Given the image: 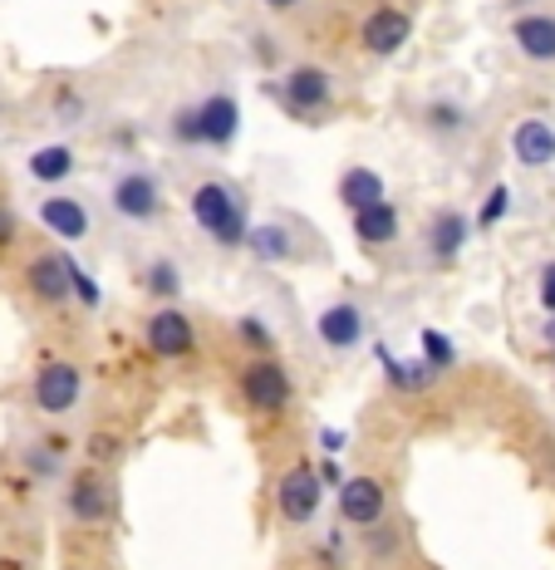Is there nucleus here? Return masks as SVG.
Returning <instances> with one entry per match:
<instances>
[{
  "label": "nucleus",
  "instance_id": "1",
  "mask_svg": "<svg viewBox=\"0 0 555 570\" xmlns=\"http://www.w3.org/2000/svg\"><path fill=\"white\" fill-rule=\"evenodd\" d=\"M241 138V99L231 89H211L202 99L182 104L168 118V142L172 148H231Z\"/></svg>",
  "mask_w": 555,
  "mask_h": 570
},
{
  "label": "nucleus",
  "instance_id": "2",
  "mask_svg": "<svg viewBox=\"0 0 555 570\" xmlns=\"http://www.w3.org/2000/svg\"><path fill=\"white\" fill-rule=\"evenodd\" d=\"M187 212H192L197 232L211 236L221 252H241L246 232H251V202L227 177H202V183L187 193Z\"/></svg>",
  "mask_w": 555,
  "mask_h": 570
},
{
  "label": "nucleus",
  "instance_id": "3",
  "mask_svg": "<svg viewBox=\"0 0 555 570\" xmlns=\"http://www.w3.org/2000/svg\"><path fill=\"white\" fill-rule=\"evenodd\" d=\"M109 212L118 222H128V227H152V222H162V212H168V193H162L158 173L138 168V163L118 168L109 177Z\"/></svg>",
  "mask_w": 555,
  "mask_h": 570
},
{
  "label": "nucleus",
  "instance_id": "4",
  "mask_svg": "<svg viewBox=\"0 0 555 570\" xmlns=\"http://www.w3.org/2000/svg\"><path fill=\"white\" fill-rule=\"evenodd\" d=\"M241 403L256 413V419H280L295 403V379L290 364L276 360V354H256V360L241 364Z\"/></svg>",
  "mask_w": 555,
  "mask_h": 570
},
{
  "label": "nucleus",
  "instance_id": "5",
  "mask_svg": "<svg viewBox=\"0 0 555 570\" xmlns=\"http://www.w3.org/2000/svg\"><path fill=\"white\" fill-rule=\"evenodd\" d=\"M30 403L44 419H69V413L85 403V370L65 354H50V360L34 364L30 374Z\"/></svg>",
  "mask_w": 555,
  "mask_h": 570
},
{
  "label": "nucleus",
  "instance_id": "6",
  "mask_svg": "<svg viewBox=\"0 0 555 570\" xmlns=\"http://www.w3.org/2000/svg\"><path fill=\"white\" fill-rule=\"evenodd\" d=\"M266 94L290 118H320L335 109V79H329V69H320V65H290L280 79H270Z\"/></svg>",
  "mask_w": 555,
  "mask_h": 570
},
{
  "label": "nucleus",
  "instance_id": "7",
  "mask_svg": "<svg viewBox=\"0 0 555 570\" xmlns=\"http://www.w3.org/2000/svg\"><path fill=\"white\" fill-rule=\"evenodd\" d=\"M472 217L463 207H438L428 222H423V236H418V246H423V261L428 266H457L463 261V252L472 246Z\"/></svg>",
  "mask_w": 555,
  "mask_h": 570
},
{
  "label": "nucleus",
  "instance_id": "8",
  "mask_svg": "<svg viewBox=\"0 0 555 570\" xmlns=\"http://www.w3.org/2000/svg\"><path fill=\"white\" fill-rule=\"evenodd\" d=\"M320 507H325V482H320V472L315 468H290V472H280V482H276V517L286 521V527H310L315 517H320Z\"/></svg>",
  "mask_w": 555,
  "mask_h": 570
},
{
  "label": "nucleus",
  "instance_id": "9",
  "mask_svg": "<svg viewBox=\"0 0 555 570\" xmlns=\"http://www.w3.org/2000/svg\"><path fill=\"white\" fill-rule=\"evenodd\" d=\"M335 507H339V521L354 531H374L388 512V492L379 478H369V472H359V478H345L335 487Z\"/></svg>",
  "mask_w": 555,
  "mask_h": 570
},
{
  "label": "nucleus",
  "instance_id": "10",
  "mask_svg": "<svg viewBox=\"0 0 555 570\" xmlns=\"http://www.w3.org/2000/svg\"><path fill=\"white\" fill-rule=\"evenodd\" d=\"M315 340L325 344L329 354H349V350H359L364 340H369V311H364L359 301H335V305H325L320 315H315Z\"/></svg>",
  "mask_w": 555,
  "mask_h": 570
},
{
  "label": "nucleus",
  "instance_id": "11",
  "mask_svg": "<svg viewBox=\"0 0 555 570\" xmlns=\"http://www.w3.org/2000/svg\"><path fill=\"white\" fill-rule=\"evenodd\" d=\"M143 344L158 360H187V354L197 350V325L187 311H177V305H158L148 320H143Z\"/></svg>",
  "mask_w": 555,
  "mask_h": 570
},
{
  "label": "nucleus",
  "instance_id": "12",
  "mask_svg": "<svg viewBox=\"0 0 555 570\" xmlns=\"http://www.w3.org/2000/svg\"><path fill=\"white\" fill-rule=\"evenodd\" d=\"M34 222L50 236H59V242H89L93 236V207L69 193H44L40 207H34Z\"/></svg>",
  "mask_w": 555,
  "mask_h": 570
},
{
  "label": "nucleus",
  "instance_id": "13",
  "mask_svg": "<svg viewBox=\"0 0 555 570\" xmlns=\"http://www.w3.org/2000/svg\"><path fill=\"white\" fill-rule=\"evenodd\" d=\"M506 148H512L516 168H555V124L546 114H526L512 124V134H506Z\"/></svg>",
  "mask_w": 555,
  "mask_h": 570
},
{
  "label": "nucleus",
  "instance_id": "14",
  "mask_svg": "<svg viewBox=\"0 0 555 570\" xmlns=\"http://www.w3.org/2000/svg\"><path fill=\"white\" fill-rule=\"evenodd\" d=\"M65 517L75 527H103L113 517V492L99 472H75L65 482Z\"/></svg>",
  "mask_w": 555,
  "mask_h": 570
},
{
  "label": "nucleus",
  "instance_id": "15",
  "mask_svg": "<svg viewBox=\"0 0 555 570\" xmlns=\"http://www.w3.org/2000/svg\"><path fill=\"white\" fill-rule=\"evenodd\" d=\"M359 40H364V50H369L374 59H394L413 40V16L408 10H398V6H374L369 16H364V26H359Z\"/></svg>",
  "mask_w": 555,
  "mask_h": 570
},
{
  "label": "nucleus",
  "instance_id": "16",
  "mask_svg": "<svg viewBox=\"0 0 555 570\" xmlns=\"http://www.w3.org/2000/svg\"><path fill=\"white\" fill-rule=\"evenodd\" d=\"M512 45L526 65L555 69V10H522L512 20Z\"/></svg>",
  "mask_w": 555,
  "mask_h": 570
},
{
  "label": "nucleus",
  "instance_id": "17",
  "mask_svg": "<svg viewBox=\"0 0 555 570\" xmlns=\"http://www.w3.org/2000/svg\"><path fill=\"white\" fill-rule=\"evenodd\" d=\"M349 232L359 246H369V252H384V246L398 242V232H404V207H398L394 197H379L369 202V207L349 212Z\"/></svg>",
  "mask_w": 555,
  "mask_h": 570
},
{
  "label": "nucleus",
  "instance_id": "18",
  "mask_svg": "<svg viewBox=\"0 0 555 570\" xmlns=\"http://www.w3.org/2000/svg\"><path fill=\"white\" fill-rule=\"evenodd\" d=\"M418 124L428 138H438L443 148H453V142H463L472 134V109L463 99H453V94H433V99L418 109Z\"/></svg>",
  "mask_w": 555,
  "mask_h": 570
},
{
  "label": "nucleus",
  "instance_id": "19",
  "mask_svg": "<svg viewBox=\"0 0 555 570\" xmlns=\"http://www.w3.org/2000/svg\"><path fill=\"white\" fill-rule=\"evenodd\" d=\"M241 252L251 256L256 266H290V261L300 256V246H295V232L286 222H251Z\"/></svg>",
  "mask_w": 555,
  "mask_h": 570
},
{
  "label": "nucleus",
  "instance_id": "20",
  "mask_svg": "<svg viewBox=\"0 0 555 570\" xmlns=\"http://www.w3.org/2000/svg\"><path fill=\"white\" fill-rule=\"evenodd\" d=\"M26 285H30L34 301L50 305V311H59V305H69V271H65V252H40V256H30V266H26Z\"/></svg>",
  "mask_w": 555,
  "mask_h": 570
},
{
  "label": "nucleus",
  "instance_id": "21",
  "mask_svg": "<svg viewBox=\"0 0 555 570\" xmlns=\"http://www.w3.org/2000/svg\"><path fill=\"white\" fill-rule=\"evenodd\" d=\"M374 354H379V370L388 379V389H398V394H423V389H433L443 379L433 364H423L418 354H413V360H398L388 344H374Z\"/></svg>",
  "mask_w": 555,
  "mask_h": 570
},
{
  "label": "nucleus",
  "instance_id": "22",
  "mask_svg": "<svg viewBox=\"0 0 555 570\" xmlns=\"http://www.w3.org/2000/svg\"><path fill=\"white\" fill-rule=\"evenodd\" d=\"M26 173H30V183H40V187H59L79 173V153L69 148V142H40L26 158Z\"/></svg>",
  "mask_w": 555,
  "mask_h": 570
},
{
  "label": "nucleus",
  "instance_id": "23",
  "mask_svg": "<svg viewBox=\"0 0 555 570\" xmlns=\"http://www.w3.org/2000/svg\"><path fill=\"white\" fill-rule=\"evenodd\" d=\"M335 197H339V207H345V212H359V207H369V202L388 197V187H384V173H374V168H364V163H354V168H345V173H339V183H335Z\"/></svg>",
  "mask_w": 555,
  "mask_h": 570
},
{
  "label": "nucleus",
  "instance_id": "24",
  "mask_svg": "<svg viewBox=\"0 0 555 570\" xmlns=\"http://www.w3.org/2000/svg\"><path fill=\"white\" fill-rule=\"evenodd\" d=\"M138 285H143L158 305H177V295H182V266H177L172 256H152L143 266V276H138Z\"/></svg>",
  "mask_w": 555,
  "mask_h": 570
},
{
  "label": "nucleus",
  "instance_id": "25",
  "mask_svg": "<svg viewBox=\"0 0 555 570\" xmlns=\"http://www.w3.org/2000/svg\"><path fill=\"white\" fill-rule=\"evenodd\" d=\"M50 448H40V443H30V448H20V468L30 472L34 482H54L59 472H65V438H44Z\"/></svg>",
  "mask_w": 555,
  "mask_h": 570
},
{
  "label": "nucleus",
  "instance_id": "26",
  "mask_svg": "<svg viewBox=\"0 0 555 570\" xmlns=\"http://www.w3.org/2000/svg\"><path fill=\"white\" fill-rule=\"evenodd\" d=\"M512 187H506V183H492L487 187V197H482L477 202V217H472V227H477V232H492V227H502V222L506 217H512Z\"/></svg>",
  "mask_w": 555,
  "mask_h": 570
},
{
  "label": "nucleus",
  "instance_id": "27",
  "mask_svg": "<svg viewBox=\"0 0 555 570\" xmlns=\"http://www.w3.org/2000/svg\"><path fill=\"white\" fill-rule=\"evenodd\" d=\"M418 360L433 364L438 374H453L457 370V344L443 335V330H418Z\"/></svg>",
  "mask_w": 555,
  "mask_h": 570
},
{
  "label": "nucleus",
  "instance_id": "28",
  "mask_svg": "<svg viewBox=\"0 0 555 570\" xmlns=\"http://www.w3.org/2000/svg\"><path fill=\"white\" fill-rule=\"evenodd\" d=\"M65 271H69V301H79L85 311H99V305H103V285L93 281V271H85L69 252H65Z\"/></svg>",
  "mask_w": 555,
  "mask_h": 570
},
{
  "label": "nucleus",
  "instance_id": "29",
  "mask_svg": "<svg viewBox=\"0 0 555 570\" xmlns=\"http://www.w3.org/2000/svg\"><path fill=\"white\" fill-rule=\"evenodd\" d=\"M236 340L256 354H270L276 350V330H270L266 315H236Z\"/></svg>",
  "mask_w": 555,
  "mask_h": 570
},
{
  "label": "nucleus",
  "instance_id": "30",
  "mask_svg": "<svg viewBox=\"0 0 555 570\" xmlns=\"http://www.w3.org/2000/svg\"><path fill=\"white\" fill-rule=\"evenodd\" d=\"M85 114H89L85 94L79 89H54V118L59 124H85Z\"/></svg>",
  "mask_w": 555,
  "mask_h": 570
},
{
  "label": "nucleus",
  "instance_id": "31",
  "mask_svg": "<svg viewBox=\"0 0 555 570\" xmlns=\"http://www.w3.org/2000/svg\"><path fill=\"white\" fill-rule=\"evenodd\" d=\"M536 305L546 315H555V261H546V266L536 271Z\"/></svg>",
  "mask_w": 555,
  "mask_h": 570
},
{
  "label": "nucleus",
  "instance_id": "32",
  "mask_svg": "<svg viewBox=\"0 0 555 570\" xmlns=\"http://www.w3.org/2000/svg\"><path fill=\"white\" fill-rule=\"evenodd\" d=\"M16 236H20V217H16V207L0 197V252H10V246H16Z\"/></svg>",
  "mask_w": 555,
  "mask_h": 570
},
{
  "label": "nucleus",
  "instance_id": "33",
  "mask_svg": "<svg viewBox=\"0 0 555 570\" xmlns=\"http://www.w3.org/2000/svg\"><path fill=\"white\" fill-rule=\"evenodd\" d=\"M320 448H325V458H339L349 448V433L345 428H320Z\"/></svg>",
  "mask_w": 555,
  "mask_h": 570
},
{
  "label": "nucleus",
  "instance_id": "34",
  "mask_svg": "<svg viewBox=\"0 0 555 570\" xmlns=\"http://www.w3.org/2000/svg\"><path fill=\"white\" fill-rule=\"evenodd\" d=\"M320 482H325V487H339V482H345V472H339V462H335V458H325V462H320Z\"/></svg>",
  "mask_w": 555,
  "mask_h": 570
},
{
  "label": "nucleus",
  "instance_id": "35",
  "mask_svg": "<svg viewBox=\"0 0 555 570\" xmlns=\"http://www.w3.org/2000/svg\"><path fill=\"white\" fill-rule=\"evenodd\" d=\"M541 340H546V350H555V315H546V325H541Z\"/></svg>",
  "mask_w": 555,
  "mask_h": 570
},
{
  "label": "nucleus",
  "instance_id": "36",
  "mask_svg": "<svg viewBox=\"0 0 555 570\" xmlns=\"http://www.w3.org/2000/svg\"><path fill=\"white\" fill-rule=\"evenodd\" d=\"M261 6H266V10H280V16H286V10H295L300 0H261Z\"/></svg>",
  "mask_w": 555,
  "mask_h": 570
},
{
  "label": "nucleus",
  "instance_id": "37",
  "mask_svg": "<svg viewBox=\"0 0 555 570\" xmlns=\"http://www.w3.org/2000/svg\"><path fill=\"white\" fill-rule=\"evenodd\" d=\"M551 370H555V350H551Z\"/></svg>",
  "mask_w": 555,
  "mask_h": 570
},
{
  "label": "nucleus",
  "instance_id": "38",
  "mask_svg": "<svg viewBox=\"0 0 555 570\" xmlns=\"http://www.w3.org/2000/svg\"><path fill=\"white\" fill-rule=\"evenodd\" d=\"M516 6H531V0H516Z\"/></svg>",
  "mask_w": 555,
  "mask_h": 570
}]
</instances>
